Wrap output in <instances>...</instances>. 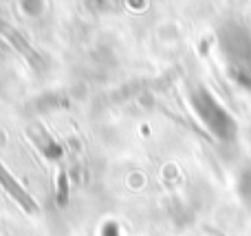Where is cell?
<instances>
[{"instance_id":"1","label":"cell","mask_w":251,"mask_h":236,"mask_svg":"<svg viewBox=\"0 0 251 236\" xmlns=\"http://www.w3.org/2000/svg\"><path fill=\"white\" fill-rule=\"evenodd\" d=\"M0 184H2V188L7 190V192L11 194V197L16 199V201L20 203V206L25 208L26 212H38V203H35L33 199H31L29 194H26L25 190L20 188V184H18V181L13 179L11 175H9V172H7V168H4L2 163H0Z\"/></svg>"},{"instance_id":"2","label":"cell","mask_w":251,"mask_h":236,"mask_svg":"<svg viewBox=\"0 0 251 236\" xmlns=\"http://www.w3.org/2000/svg\"><path fill=\"white\" fill-rule=\"evenodd\" d=\"M0 31H2V33H4V35H7V38H9V40H11V42H13V44H16V47H18V49H20V51H22V53H25V55H26V57H31V60H35V53H33V51H31V49H29V44H26V42H25V40H22V38H20V35H18V33H16V31H13V29H11V26H7V25H4V22H2V20H0Z\"/></svg>"}]
</instances>
